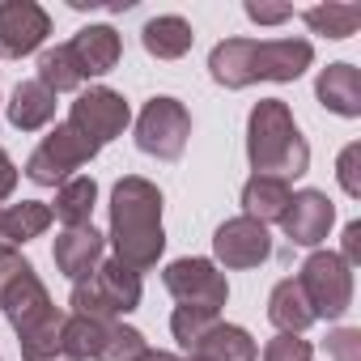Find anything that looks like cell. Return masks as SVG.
<instances>
[{"mask_svg": "<svg viewBox=\"0 0 361 361\" xmlns=\"http://www.w3.org/2000/svg\"><path fill=\"white\" fill-rule=\"evenodd\" d=\"M51 204L22 200V204H0V247H22L30 238H43L51 230Z\"/></svg>", "mask_w": 361, "mask_h": 361, "instance_id": "20", "label": "cell"}, {"mask_svg": "<svg viewBox=\"0 0 361 361\" xmlns=\"http://www.w3.org/2000/svg\"><path fill=\"white\" fill-rule=\"evenodd\" d=\"M0 310H5V319H9V327H13V336H18V344L39 340V336L56 331V327L68 319V314L51 302V293H47V285L39 281L35 268H26V272L5 289V298H0Z\"/></svg>", "mask_w": 361, "mask_h": 361, "instance_id": "7", "label": "cell"}, {"mask_svg": "<svg viewBox=\"0 0 361 361\" xmlns=\"http://www.w3.org/2000/svg\"><path fill=\"white\" fill-rule=\"evenodd\" d=\"M5 115H9V123L18 132H39V128H47L56 119V94L47 85H39L35 77L30 81H18L13 98L5 102Z\"/></svg>", "mask_w": 361, "mask_h": 361, "instance_id": "19", "label": "cell"}, {"mask_svg": "<svg viewBox=\"0 0 361 361\" xmlns=\"http://www.w3.org/2000/svg\"><path fill=\"white\" fill-rule=\"evenodd\" d=\"M293 281L302 285L314 319L336 323V319H344L353 310V268L336 251H310Z\"/></svg>", "mask_w": 361, "mask_h": 361, "instance_id": "5", "label": "cell"}, {"mask_svg": "<svg viewBox=\"0 0 361 361\" xmlns=\"http://www.w3.org/2000/svg\"><path fill=\"white\" fill-rule=\"evenodd\" d=\"M327 353L336 361H361V331L357 327H340L327 336Z\"/></svg>", "mask_w": 361, "mask_h": 361, "instance_id": "31", "label": "cell"}, {"mask_svg": "<svg viewBox=\"0 0 361 361\" xmlns=\"http://www.w3.org/2000/svg\"><path fill=\"white\" fill-rule=\"evenodd\" d=\"M213 264H221V268H234V272H247V268H259V264H268L272 259V234H268V226H259V221H251V217H230V221H221L217 226V234H213Z\"/></svg>", "mask_w": 361, "mask_h": 361, "instance_id": "10", "label": "cell"}, {"mask_svg": "<svg viewBox=\"0 0 361 361\" xmlns=\"http://www.w3.org/2000/svg\"><path fill=\"white\" fill-rule=\"evenodd\" d=\"M35 81H39V85H47V90L60 98V94L81 90L90 77L81 73V64H77L73 47H68V43H60V47H43V51H39V77H35Z\"/></svg>", "mask_w": 361, "mask_h": 361, "instance_id": "25", "label": "cell"}, {"mask_svg": "<svg viewBox=\"0 0 361 361\" xmlns=\"http://www.w3.org/2000/svg\"><path fill=\"white\" fill-rule=\"evenodd\" d=\"M251 51H255V39H221L213 47V56H209V77L221 90H247V85H255Z\"/></svg>", "mask_w": 361, "mask_h": 361, "instance_id": "21", "label": "cell"}, {"mask_svg": "<svg viewBox=\"0 0 361 361\" xmlns=\"http://www.w3.org/2000/svg\"><path fill=\"white\" fill-rule=\"evenodd\" d=\"M13 188H18V166H13V157L5 153V145H0V204L13 196Z\"/></svg>", "mask_w": 361, "mask_h": 361, "instance_id": "35", "label": "cell"}, {"mask_svg": "<svg viewBox=\"0 0 361 361\" xmlns=\"http://www.w3.org/2000/svg\"><path fill=\"white\" fill-rule=\"evenodd\" d=\"M361 145L353 140V145H344L340 149V161H336V178H340V188H344V196H361Z\"/></svg>", "mask_w": 361, "mask_h": 361, "instance_id": "30", "label": "cell"}, {"mask_svg": "<svg viewBox=\"0 0 361 361\" xmlns=\"http://www.w3.org/2000/svg\"><path fill=\"white\" fill-rule=\"evenodd\" d=\"M0 361H5V357H0Z\"/></svg>", "mask_w": 361, "mask_h": 361, "instance_id": "38", "label": "cell"}, {"mask_svg": "<svg viewBox=\"0 0 361 361\" xmlns=\"http://www.w3.org/2000/svg\"><path fill=\"white\" fill-rule=\"evenodd\" d=\"M51 35V18L35 0H0V60L35 56Z\"/></svg>", "mask_w": 361, "mask_h": 361, "instance_id": "11", "label": "cell"}, {"mask_svg": "<svg viewBox=\"0 0 361 361\" xmlns=\"http://www.w3.org/2000/svg\"><path fill=\"white\" fill-rule=\"evenodd\" d=\"M51 259H56V268L77 285V281H85V276L106 259V234H98L94 221H90V226L60 230V234H56V247H51Z\"/></svg>", "mask_w": 361, "mask_h": 361, "instance_id": "14", "label": "cell"}, {"mask_svg": "<svg viewBox=\"0 0 361 361\" xmlns=\"http://www.w3.org/2000/svg\"><path fill=\"white\" fill-rule=\"evenodd\" d=\"M68 123L90 140V145H111L115 136H123V128L132 123V106L119 90L111 85H90L77 94L73 111H68Z\"/></svg>", "mask_w": 361, "mask_h": 361, "instance_id": "9", "label": "cell"}, {"mask_svg": "<svg viewBox=\"0 0 361 361\" xmlns=\"http://www.w3.org/2000/svg\"><path fill=\"white\" fill-rule=\"evenodd\" d=\"M268 319L285 336H302L310 323H319L314 310H310V302H306V293H302V285L293 276H285V281L272 285V293H268Z\"/></svg>", "mask_w": 361, "mask_h": 361, "instance_id": "22", "label": "cell"}, {"mask_svg": "<svg viewBox=\"0 0 361 361\" xmlns=\"http://www.w3.org/2000/svg\"><path fill=\"white\" fill-rule=\"evenodd\" d=\"M276 226L285 230V238H289L293 247L314 251L319 243H327V234H331V226H336V204L327 200V192L302 188V192L289 196V204H285V213H281Z\"/></svg>", "mask_w": 361, "mask_h": 361, "instance_id": "12", "label": "cell"}, {"mask_svg": "<svg viewBox=\"0 0 361 361\" xmlns=\"http://www.w3.org/2000/svg\"><path fill=\"white\" fill-rule=\"evenodd\" d=\"M314 98H319L331 115L357 119V115H361V73H357V64H344V60H340V64L319 68Z\"/></svg>", "mask_w": 361, "mask_h": 361, "instance_id": "16", "label": "cell"}, {"mask_svg": "<svg viewBox=\"0 0 361 361\" xmlns=\"http://www.w3.org/2000/svg\"><path fill=\"white\" fill-rule=\"evenodd\" d=\"M26 268H35V264H30L18 247H0V298H5V289H9Z\"/></svg>", "mask_w": 361, "mask_h": 361, "instance_id": "32", "label": "cell"}, {"mask_svg": "<svg viewBox=\"0 0 361 361\" xmlns=\"http://www.w3.org/2000/svg\"><path fill=\"white\" fill-rule=\"evenodd\" d=\"M161 285H166V293H170L178 306H200V310L221 314V306L230 302V281H226V272H221L213 259H200V255H188V259L166 264Z\"/></svg>", "mask_w": 361, "mask_h": 361, "instance_id": "8", "label": "cell"}, {"mask_svg": "<svg viewBox=\"0 0 361 361\" xmlns=\"http://www.w3.org/2000/svg\"><path fill=\"white\" fill-rule=\"evenodd\" d=\"M310 357H314V344L302 340V336L276 331V336L264 344V361H310Z\"/></svg>", "mask_w": 361, "mask_h": 361, "instance_id": "29", "label": "cell"}, {"mask_svg": "<svg viewBox=\"0 0 361 361\" xmlns=\"http://www.w3.org/2000/svg\"><path fill=\"white\" fill-rule=\"evenodd\" d=\"M302 22L310 26V35H323V39H348L357 35L361 26V5H314L302 13Z\"/></svg>", "mask_w": 361, "mask_h": 361, "instance_id": "27", "label": "cell"}, {"mask_svg": "<svg viewBox=\"0 0 361 361\" xmlns=\"http://www.w3.org/2000/svg\"><path fill=\"white\" fill-rule=\"evenodd\" d=\"M289 183L285 178H268V174H251L243 183V217L259 221V226H272L281 221L285 204H289Z\"/></svg>", "mask_w": 361, "mask_h": 361, "instance_id": "23", "label": "cell"}, {"mask_svg": "<svg viewBox=\"0 0 361 361\" xmlns=\"http://www.w3.org/2000/svg\"><path fill=\"white\" fill-rule=\"evenodd\" d=\"M106 243L115 247V259L128 264L132 272L157 268L166 251V230H161V192L145 174H123L111 188V234Z\"/></svg>", "mask_w": 361, "mask_h": 361, "instance_id": "1", "label": "cell"}, {"mask_svg": "<svg viewBox=\"0 0 361 361\" xmlns=\"http://www.w3.org/2000/svg\"><path fill=\"white\" fill-rule=\"evenodd\" d=\"M102 149L98 145H90L68 119L64 123H56L39 145H35V153L26 157V178L30 183H39V188H60V183H68V178L85 166V161H94Z\"/></svg>", "mask_w": 361, "mask_h": 361, "instance_id": "6", "label": "cell"}, {"mask_svg": "<svg viewBox=\"0 0 361 361\" xmlns=\"http://www.w3.org/2000/svg\"><path fill=\"white\" fill-rule=\"evenodd\" d=\"M192 140V111L170 98V94H157L140 106L136 115V149L145 157H157V161H178Z\"/></svg>", "mask_w": 361, "mask_h": 361, "instance_id": "4", "label": "cell"}, {"mask_svg": "<svg viewBox=\"0 0 361 361\" xmlns=\"http://www.w3.org/2000/svg\"><path fill=\"white\" fill-rule=\"evenodd\" d=\"M188 357H200V361H259V348H255V340H251L247 327L217 319V323L196 340V348H192Z\"/></svg>", "mask_w": 361, "mask_h": 361, "instance_id": "18", "label": "cell"}, {"mask_svg": "<svg viewBox=\"0 0 361 361\" xmlns=\"http://www.w3.org/2000/svg\"><path fill=\"white\" fill-rule=\"evenodd\" d=\"M188 361H200V357H188Z\"/></svg>", "mask_w": 361, "mask_h": 361, "instance_id": "37", "label": "cell"}, {"mask_svg": "<svg viewBox=\"0 0 361 361\" xmlns=\"http://www.w3.org/2000/svg\"><path fill=\"white\" fill-rule=\"evenodd\" d=\"M247 18H251L255 26H285V22L293 18V9H289V5H264V0H247Z\"/></svg>", "mask_w": 361, "mask_h": 361, "instance_id": "33", "label": "cell"}, {"mask_svg": "<svg viewBox=\"0 0 361 361\" xmlns=\"http://www.w3.org/2000/svg\"><path fill=\"white\" fill-rule=\"evenodd\" d=\"M140 298H145L140 272H132V268L119 264V259H102L85 281L73 285V293H68V314L111 323V319L132 314V310L140 306Z\"/></svg>", "mask_w": 361, "mask_h": 361, "instance_id": "3", "label": "cell"}, {"mask_svg": "<svg viewBox=\"0 0 361 361\" xmlns=\"http://www.w3.org/2000/svg\"><path fill=\"white\" fill-rule=\"evenodd\" d=\"M247 161L268 178H302L310 170V145L281 98H259L247 115Z\"/></svg>", "mask_w": 361, "mask_h": 361, "instance_id": "2", "label": "cell"}, {"mask_svg": "<svg viewBox=\"0 0 361 361\" xmlns=\"http://www.w3.org/2000/svg\"><path fill=\"white\" fill-rule=\"evenodd\" d=\"M340 259H344L348 268L361 264V221H348V226H344V251H340Z\"/></svg>", "mask_w": 361, "mask_h": 361, "instance_id": "34", "label": "cell"}, {"mask_svg": "<svg viewBox=\"0 0 361 361\" xmlns=\"http://www.w3.org/2000/svg\"><path fill=\"white\" fill-rule=\"evenodd\" d=\"M196 35H192V22L178 18V13H161V18H149L140 26V47L153 56V60H183L192 51Z\"/></svg>", "mask_w": 361, "mask_h": 361, "instance_id": "17", "label": "cell"}, {"mask_svg": "<svg viewBox=\"0 0 361 361\" xmlns=\"http://www.w3.org/2000/svg\"><path fill=\"white\" fill-rule=\"evenodd\" d=\"M145 348H149V344H145V336H140L136 327H128L123 319H111V323H102V331H98L94 361H136Z\"/></svg>", "mask_w": 361, "mask_h": 361, "instance_id": "26", "label": "cell"}, {"mask_svg": "<svg viewBox=\"0 0 361 361\" xmlns=\"http://www.w3.org/2000/svg\"><path fill=\"white\" fill-rule=\"evenodd\" d=\"M136 361H178V357H174L170 348H145V353H140Z\"/></svg>", "mask_w": 361, "mask_h": 361, "instance_id": "36", "label": "cell"}, {"mask_svg": "<svg viewBox=\"0 0 361 361\" xmlns=\"http://www.w3.org/2000/svg\"><path fill=\"white\" fill-rule=\"evenodd\" d=\"M314 64V47L310 39H255L251 51V73L255 81H298L306 68Z\"/></svg>", "mask_w": 361, "mask_h": 361, "instance_id": "13", "label": "cell"}, {"mask_svg": "<svg viewBox=\"0 0 361 361\" xmlns=\"http://www.w3.org/2000/svg\"><path fill=\"white\" fill-rule=\"evenodd\" d=\"M68 47H73V56H77L85 77H106L119 64V56H123V39H119L115 26H81L68 39Z\"/></svg>", "mask_w": 361, "mask_h": 361, "instance_id": "15", "label": "cell"}, {"mask_svg": "<svg viewBox=\"0 0 361 361\" xmlns=\"http://www.w3.org/2000/svg\"><path fill=\"white\" fill-rule=\"evenodd\" d=\"M221 314H213V310H200V306H174V314H170V336L183 344L188 353L196 348V340L217 323Z\"/></svg>", "mask_w": 361, "mask_h": 361, "instance_id": "28", "label": "cell"}, {"mask_svg": "<svg viewBox=\"0 0 361 361\" xmlns=\"http://www.w3.org/2000/svg\"><path fill=\"white\" fill-rule=\"evenodd\" d=\"M94 204H98V183L90 174H73L68 183L56 188V200H51V217L73 230V226H90L94 217Z\"/></svg>", "mask_w": 361, "mask_h": 361, "instance_id": "24", "label": "cell"}]
</instances>
